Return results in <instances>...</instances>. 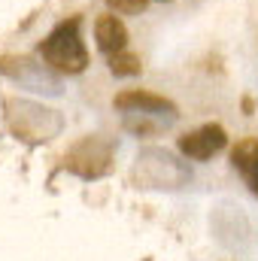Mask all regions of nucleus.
<instances>
[{
  "label": "nucleus",
  "instance_id": "obj_1",
  "mask_svg": "<svg viewBox=\"0 0 258 261\" xmlns=\"http://www.w3.org/2000/svg\"><path fill=\"white\" fill-rule=\"evenodd\" d=\"M40 55L43 61L67 76H76L88 67V52L82 46V37H79V18H70L61 21L40 46Z\"/></svg>",
  "mask_w": 258,
  "mask_h": 261
},
{
  "label": "nucleus",
  "instance_id": "obj_2",
  "mask_svg": "<svg viewBox=\"0 0 258 261\" xmlns=\"http://www.w3.org/2000/svg\"><path fill=\"white\" fill-rule=\"evenodd\" d=\"M225 143H228V134H225L222 125H203V128L179 137V152L192 161H207L216 152H222Z\"/></svg>",
  "mask_w": 258,
  "mask_h": 261
},
{
  "label": "nucleus",
  "instance_id": "obj_3",
  "mask_svg": "<svg viewBox=\"0 0 258 261\" xmlns=\"http://www.w3.org/2000/svg\"><path fill=\"white\" fill-rule=\"evenodd\" d=\"M94 40H97L100 52L116 55V52H122L128 46V31H125L119 15L107 12V15H97V21H94Z\"/></svg>",
  "mask_w": 258,
  "mask_h": 261
},
{
  "label": "nucleus",
  "instance_id": "obj_4",
  "mask_svg": "<svg viewBox=\"0 0 258 261\" xmlns=\"http://www.w3.org/2000/svg\"><path fill=\"white\" fill-rule=\"evenodd\" d=\"M116 107L125 110V113H155V116H173L176 107L158 94H149V91H122L116 97Z\"/></svg>",
  "mask_w": 258,
  "mask_h": 261
},
{
  "label": "nucleus",
  "instance_id": "obj_5",
  "mask_svg": "<svg viewBox=\"0 0 258 261\" xmlns=\"http://www.w3.org/2000/svg\"><path fill=\"white\" fill-rule=\"evenodd\" d=\"M231 161H234V167L240 170L243 182L258 195V140L255 137L240 140V143L234 146V152H231Z\"/></svg>",
  "mask_w": 258,
  "mask_h": 261
},
{
  "label": "nucleus",
  "instance_id": "obj_6",
  "mask_svg": "<svg viewBox=\"0 0 258 261\" xmlns=\"http://www.w3.org/2000/svg\"><path fill=\"white\" fill-rule=\"evenodd\" d=\"M110 70H113V76H137L143 64H140V58L134 55V52H116V55H110Z\"/></svg>",
  "mask_w": 258,
  "mask_h": 261
},
{
  "label": "nucleus",
  "instance_id": "obj_7",
  "mask_svg": "<svg viewBox=\"0 0 258 261\" xmlns=\"http://www.w3.org/2000/svg\"><path fill=\"white\" fill-rule=\"evenodd\" d=\"M107 6L116 15H140L149 6V0H107Z\"/></svg>",
  "mask_w": 258,
  "mask_h": 261
}]
</instances>
